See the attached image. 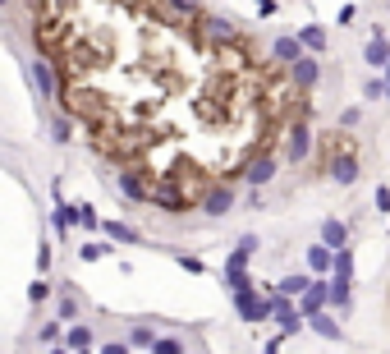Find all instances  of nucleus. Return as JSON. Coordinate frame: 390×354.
<instances>
[{"mask_svg": "<svg viewBox=\"0 0 390 354\" xmlns=\"http://www.w3.org/2000/svg\"><path fill=\"white\" fill-rule=\"evenodd\" d=\"M51 129H56V143H69V120H64V115H56Z\"/></svg>", "mask_w": 390, "mask_h": 354, "instance_id": "473e14b6", "label": "nucleus"}, {"mask_svg": "<svg viewBox=\"0 0 390 354\" xmlns=\"http://www.w3.org/2000/svg\"><path fill=\"white\" fill-rule=\"evenodd\" d=\"M69 350H92V331L88 327H69Z\"/></svg>", "mask_w": 390, "mask_h": 354, "instance_id": "bb28decb", "label": "nucleus"}, {"mask_svg": "<svg viewBox=\"0 0 390 354\" xmlns=\"http://www.w3.org/2000/svg\"><path fill=\"white\" fill-rule=\"evenodd\" d=\"M83 221V202H56V231H60V239L69 235V226H78Z\"/></svg>", "mask_w": 390, "mask_h": 354, "instance_id": "dca6fc26", "label": "nucleus"}, {"mask_svg": "<svg viewBox=\"0 0 390 354\" xmlns=\"http://www.w3.org/2000/svg\"><path fill=\"white\" fill-rule=\"evenodd\" d=\"M197 207H202L207 216H226L230 207H234V189H230V185H211L207 193H202V202H197Z\"/></svg>", "mask_w": 390, "mask_h": 354, "instance_id": "6e6552de", "label": "nucleus"}, {"mask_svg": "<svg viewBox=\"0 0 390 354\" xmlns=\"http://www.w3.org/2000/svg\"><path fill=\"white\" fill-rule=\"evenodd\" d=\"M106 253H110V244H83L78 248V258L83 262H97V258H106Z\"/></svg>", "mask_w": 390, "mask_h": 354, "instance_id": "c756f323", "label": "nucleus"}, {"mask_svg": "<svg viewBox=\"0 0 390 354\" xmlns=\"http://www.w3.org/2000/svg\"><path fill=\"white\" fill-rule=\"evenodd\" d=\"M321 239H326L330 248H349V226L335 221V216H326V221H321Z\"/></svg>", "mask_w": 390, "mask_h": 354, "instance_id": "f3484780", "label": "nucleus"}, {"mask_svg": "<svg viewBox=\"0 0 390 354\" xmlns=\"http://www.w3.org/2000/svg\"><path fill=\"white\" fill-rule=\"evenodd\" d=\"M308 285H313V276H285L280 285H276V290H280V294H294V299H303V294H308Z\"/></svg>", "mask_w": 390, "mask_h": 354, "instance_id": "5701e85b", "label": "nucleus"}, {"mask_svg": "<svg viewBox=\"0 0 390 354\" xmlns=\"http://www.w3.org/2000/svg\"><path fill=\"white\" fill-rule=\"evenodd\" d=\"M180 262H184V272H193V276H202V272H207V267H202V258H184V253H180Z\"/></svg>", "mask_w": 390, "mask_h": 354, "instance_id": "c9c22d12", "label": "nucleus"}, {"mask_svg": "<svg viewBox=\"0 0 390 354\" xmlns=\"http://www.w3.org/2000/svg\"><path fill=\"white\" fill-rule=\"evenodd\" d=\"M330 304L340 308V313L349 308V281H330Z\"/></svg>", "mask_w": 390, "mask_h": 354, "instance_id": "a878e982", "label": "nucleus"}, {"mask_svg": "<svg viewBox=\"0 0 390 354\" xmlns=\"http://www.w3.org/2000/svg\"><path fill=\"white\" fill-rule=\"evenodd\" d=\"M363 56H367V64H372V69H381V64H390V37H381V32H376L372 42L363 47Z\"/></svg>", "mask_w": 390, "mask_h": 354, "instance_id": "a211bd4d", "label": "nucleus"}, {"mask_svg": "<svg viewBox=\"0 0 390 354\" xmlns=\"http://www.w3.org/2000/svg\"><path fill=\"white\" fill-rule=\"evenodd\" d=\"M335 281H354V253L335 248Z\"/></svg>", "mask_w": 390, "mask_h": 354, "instance_id": "b1692460", "label": "nucleus"}, {"mask_svg": "<svg viewBox=\"0 0 390 354\" xmlns=\"http://www.w3.org/2000/svg\"><path fill=\"white\" fill-rule=\"evenodd\" d=\"M271 56H276L280 64H294V60H303V56H308V47H303V37H276Z\"/></svg>", "mask_w": 390, "mask_h": 354, "instance_id": "4468645a", "label": "nucleus"}, {"mask_svg": "<svg viewBox=\"0 0 390 354\" xmlns=\"http://www.w3.org/2000/svg\"><path fill=\"white\" fill-rule=\"evenodd\" d=\"M74 318H78V299H74V294H64V299H60V322L74 327Z\"/></svg>", "mask_w": 390, "mask_h": 354, "instance_id": "c85d7f7f", "label": "nucleus"}, {"mask_svg": "<svg viewBox=\"0 0 390 354\" xmlns=\"http://www.w3.org/2000/svg\"><path fill=\"white\" fill-rule=\"evenodd\" d=\"M234 308H239L243 322H267V318H276V299H257V290H234Z\"/></svg>", "mask_w": 390, "mask_h": 354, "instance_id": "f03ea898", "label": "nucleus"}, {"mask_svg": "<svg viewBox=\"0 0 390 354\" xmlns=\"http://www.w3.org/2000/svg\"><path fill=\"white\" fill-rule=\"evenodd\" d=\"M226 285L230 290H253V276H248V253H230L226 258Z\"/></svg>", "mask_w": 390, "mask_h": 354, "instance_id": "423d86ee", "label": "nucleus"}, {"mask_svg": "<svg viewBox=\"0 0 390 354\" xmlns=\"http://www.w3.org/2000/svg\"><path fill=\"white\" fill-rule=\"evenodd\" d=\"M243 180L253 189H267L271 180H276V156H253V161L243 166Z\"/></svg>", "mask_w": 390, "mask_h": 354, "instance_id": "9d476101", "label": "nucleus"}, {"mask_svg": "<svg viewBox=\"0 0 390 354\" xmlns=\"http://www.w3.org/2000/svg\"><path fill=\"white\" fill-rule=\"evenodd\" d=\"M202 32H207L211 42H234L239 37V28H234L230 14H202Z\"/></svg>", "mask_w": 390, "mask_h": 354, "instance_id": "9b49d317", "label": "nucleus"}, {"mask_svg": "<svg viewBox=\"0 0 390 354\" xmlns=\"http://www.w3.org/2000/svg\"><path fill=\"white\" fill-rule=\"evenodd\" d=\"M101 354H129V345H124V340H106Z\"/></svg>", "mask_w": 390, "mask_h": 354, "instance_id": "58836bf2", "label": "nucleus"}, {"mask_svg": "<svg viewBox=\"0 0 390 354\" xmlns=\"http://www.w3.org/2000/svg\"><path fill=\"white\" fill-rule=\"evenodd\" d=\"M376 212H390V185L376 189Z\"/></svg>", "mask_w": 390, "mask_h": 354, "instance_id": "e433bc0d", "label": "nucleus"}, {"mask_svg": "<svg viewBox=\"0 0 390 354\" xmlns=\"http://www.w3.org/2000/svg\"><path fill=\"white\" fill-rule=\"evenodd\" d=\"M257 244H262L257 235H243V239H239V253H248V258H253V253H257Z\"/></svg>", "mask_w": 390, "mask_h": 354, "instance_id": "f704fd0d", "label": "nucleus"}, {"mask_svg": "<svg viewBox=\"0 0 390 354\" xmlns=\"http://www.w3.org/2000/svg\"><path fill=\"white\" fill-rule=\"evenodd\" d=\"M46 354H74V350H69V345H51Z\"/></svg>", "mask_w": 390, "mask_h": 354, "instance_id": "a19ab883", "label": "nucleus"}, {"mask_svg": "<svg viewBox=\"0 0 390 354\" xmlns=\"http://www.w3.org/2000/svg\"><path fill=\"white\" fill-rule=\"evenodd\" d=\"M257 10H262V14H276V0H257Z\"/></svg>", "mask_w": 390, "mask_h": 354, "instance_id": "ea45409f", "label": "nucleus"}, {"mask_svg": "<svg viewBox=\"0 0 390 354\" xmlns=\"http://www.w3.org/2000/svg\"><path fill=\"white\" fill-rule=\"evenodd\" d=\"M358 120H363V110H358V106H349L345 115H340V124H345V129H354V124H358Z\"/></svg>", "mask_w": 390, "mask_h": 354, "instance_id": "4c0bfd02", "label": "nucleus"}, {"mask_svg": "<svg viewBox=\"0 0 390 354\" xmlns=\"http://www.w3.org/2000/svg\"><path fill=\"white\" fill-rule=\"evenodd\" d=\"M28 299H32V304H46V299H51V285H46V281H32V285H28Z\"/></svg>", "mask_w": 390, "mask_h": 354, "instance_id": "7c9ffc66", "label": "nucleus"}, {"mask_svg": "<svg viewBox=\"0 0 390 354\" xmlns=\"http://www.w3.org/2000/svg\"><path fill=\"white\" fill-rule=\"evenodd\" d=\"M170 10H175L180 19H202V14H207L202 0H170Z\"/></svg>", "mask_w": 390, "mask_h": 354, "instance_id": "393cba45", "label": "nucleus"}, {"mask_svg": "<svg viewBox=\"0 0 390 354\" xmlns=\"http://www.w3.org/2000/svg\"><path fill=\"white\" fill-rule=\"evenodd\" d=\"M330 304V281H321V276H313V285H308V294L299 299V308H303V318H313V313H321V308Z\"/></svg>", "mask_w": 390, "mask_h": 354, "instance_id": "1a4fd4ad", "label": "nucleus"}, {"mask_svg": "<svg viewBox=\"0 0 390 354\" xmlns=\"http://www.w3.org/2000/svg\"><path fill=\"white\" fill-rule=\"evenodd\" d=\"M151 207H161L165 216H184V212H193V198H188V193H180V189H175V180H165V185L151 189Z\"/></svg>", "mask_w": 390, "mask_h": 354, "instance_id": "7ed1b4c3", "label": "nucleus"}, {"mask_svg": "<svg viewBox=\"0 0 390 354\" xmlns=\"http://www.w3.org/2000/svg\"><path fill=\"white\" fill-rule=\"evenodd\" d=\"M271 299H276L280 331H285V336H299V331H303V308H294V304H289V294H280V290H271Z\"/></svg>", "mask_w": 390, "mask_h": 354, "instance_id": "20e7f679", "label": "nucleus"}, {"mask_svg": "<svg viewBox=\"0 0 390 354\" xmlns=\"http://www.w3.org/2000/svg\"><path fill=\"white\" fill-rule=\"evenodd\" d=\"M289 78H294V88L299 93H313L317 78H321V64H317V56H303V60L289 64Z\"/></svg>", "mask_w": 390, "mask_h": 354, "instance_id": "0eeeda50", "label": "nucleus"}, {"mask_svg": "<svg viewBox=\"0 0 390 354\" xmlns=\"http://www.w3.org/2000/svg\"><path fill=\"white\" fill-rule=\"evenodd\" d=\"M330 267H335V248H330L326 239L308 248V272H313V276H326Z\"/></svg>", "mask_w": 390, "mask_h": 354, "instance_id": "2eb2a0df", "label": "nucleus"}, {"mask_svg": "<svg viewBox=\"0 0 390 354\" xmlns=\"http://www.w3.org/2000/svg\"><path fill=\"white\" fill-rule=\"evenodd\" d=\"M156 340H161V336H156V331H151L147 322H138L134 331H129V345H138V350H151V345H156Z\"/></svg>", "mask_w": 390, "mask_h": 354, "instance_id": "4be33fe9", "label": "nucleus"}, {"mask_svg": "<svg viewBox=\"0 0 390 354\" xmlns=\"http://www.w3.org/2000/svg\"><path fill=\"white\" fill-rule=\"evenodd\" d=\"M299 37H303V47L313 51V56H321V51H326V28H317V23H308V28H303Z\"/></svg>", "mask_w": 390, "mask_h": 354, "instance_id": "aec40b11", "label": "nucleus"}, {"mask_svg": "<svg viewBox=\"0 0 390 354\" xmlns=\"http://www.w3.org/2000/svg\"><path fill=\"white\" fill-rule=\"evenodd\" d=\"M151 354H184V340H175V336H161L156 345H151Z\"/></svg>", "mask_w": 390, "mask_h": 354, "instance_id": "cd10ccee", "label": "nucleus"}, {"mask_svg": "<svg viewBox=\"0 0 390 354\" xmlns=\"http://www.w3.org/2000/svg\"><path fill=\"white\" fill-rule=\"evenodd\" d=\"M115 185H120V193L134 207H151V185H147V170H138V166H124L115 170Z\"/></svg>", "mask_w": 390, "mask_h": 354, "instance_id": "f257e3e1", "label": "nucleus"}, {"mask_svg": "<svg viewBox=\"0 0 390 354\" xmlns=\"http://www.w3.org/2000/svg\"><path fill=\"white\" fill-rule=\"evenodd\" d=\"M56 336H60V322H46L42 327V345H56Z\"/></svg>", "mask_w": 390, "mask_h": 354, "instance_id": "72a5a7b5", "label": "nucleus"}, {"mask_svg": "<svg viewBox=\"0 0 390 354\" xmlns=\"http://www.w3.org/2000/svg\"><path fill=\"white\" fill-rule=\"evenodd\" d=\"M78 226H83V231H97V226H106V221H101L97 212H92L88 202H83V221H78Z\"/></svg>", "mask_w": 390, "mask_h": 354, "instance_id": "2f4dec72", "label": "nucleus"}, {"mask_svg": "<svg viewBox=\"0 0 390 354\" xmlns=\"http://www.w3.org/2000/svg\"><path fill=\"white\" fill-rule=\"evenodd\" d=\"M32 83H37V97H42V102H56V74H51V64H46L42 56L32 60Z\"/></svg>", "mask_w": 390, "mask_h": 354, "instance_id": "ddd939ff", "label": "nucleus"}, {"mask_svg": "<svg viewBox=\"0 0 390 354\" xmlns=\"http://www.w3.org/2000/svg\"><path fill=\"white\" fill-rule=\"evenodd\" d=\"M308 148H313V129H308V120H294L289 143H285V156L294 161V166H303V161H308Z\"/></svg>", "mask_w": 390, "mask_h": 354, "instance_id": "39448f33", "label": "nucleus"}, {"mask_svg": "<svg viewBox=\"0 0 390 354\" xmlns=\"http://www.w3.org/2000/svg\"><path fill=\"white\" fill-rule=\"evenodd\" d=\"M330 180H335V185H354V180H358V156H354V152H340V156H330Z\"/></svg>", "mask_w": 390, "mask_h": 354, "instance_id": "f8f14e48", "label": "nucleus"}, {"mask_svg": "<svg viewBox=\"0 0 390 354\" xmlns=\"http://www.w3.org/2000/svg\"><path fill=\"white\" fill-rule=\"evenodd\" d=\"M313 331H317V336H326V340H340V322H330L326 308H321V313H313Z\"/></svg>", "mask_w": 390, "mask_h": 354, "instance_id": "412c9836", "label": "nucleus"}, {"mask_svg": "<svg viewBox=\"0 0 390 354\" xmlns=\"http://www.w3.org/2000/svg\"><path fill=\"white\" fill-rule=\"evenodd\" d=\"M106 235H110V244H138V231L124 221H106Z\"/></svg>", "mask_w": 390, "mask_h": 354, "instance_id": "6ab92c4d", "label": "nucleus"}]
</instances>
